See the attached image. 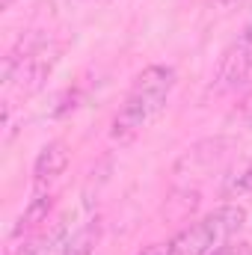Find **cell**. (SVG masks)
Segmentation results:
<instances>
[{
	"mask_svg": "<svg viewBox=\"0 0 252 255\" xmlns=\"http://www.w3.org/2000/svg\"><path fill=\"white\" fill-rule=\"evenodd\" d=\"M68 166V148L65 142H48L39 154H36V163H33V178L36 184H48L54 178H60Z\"/></svg>",
	"mask_w": 252,
	"mask_h": 255,
	"instance_id": "277c9868",
	"label": "cell"
},
{
	"mask_svg": "<svg viewBox=\"0 0 252 255\" xmlns=\"http://www.w3.org/2000/svg\"><path fill=\"white\" fill-rule=\"evenodd\" d=\"M252 83V45H238L220 65V89H244Z\"/></svg>",
	"mask_w": 252,
	"mask_h": 255,
	"instance_id": "3957f363",
	"label": "cell"
},
{
	"mask_svg": "<svg viewBox=\"0 0 252 255\" xmlns=\"http://www.w3.org/2000/svg\"><path fill=\"white\" fill-rule=\"evenodd\" d=\"M98 238H101V226L92 220V223H86L83 229H77L71 235V241L65 244L63 255H92L95 247H98Z\"/></svg>",
	"mask_w": 252,
	"mask_h": 255,
	"instance_id": "8992f818",
	"label": "cell"
},
{
	"mask_svg": "<svg viewBox=\"0 0 252 255\" xmlns=\"http://www.w3.org/2000/svg\"><path fill=\"white\" fill-rule=\"evenodd\" d=\"M217 3H220V6H238L241 0H217Z\"/></svg>",
	"mask_w": 252,
	"mask_h": 255,
	"instance_id": "8fae6325",
	"label": "cell"
},
{
	"mask_svg": "<svg viewBox=\"0 0 252 255\" xmlns=\"http://www.w3.org/2000/svg\"><path fill=\"white\" fill-rule=\"evenodd\" d=\"M238 45H252V18L247 21V27H244V33H241V39H238Z\"/></svg>",
	"mask_w": 252,
	"mask_h": 255,
	"instance_id": "30bf717a",
	"label": "cell"
},
{
	"mask_svg": "<svg viewBox=\"0 0 252 255\" xmlns=\"http://www.w3.org/2000/svg\"><path fill=\"white\" fill-rule=\"evenodd\" d=\"M232 190L235 193H252V163L244 166V172H238V178L232 181Z\"/></svg>",
	"mask_w": 252,
	"mask_h": 255,
	"instance_id": "52a82bcc",
	"label": "cell"
},
{
	"mask_svg": "<svg viewBox=\"0 0 252 255\" xmlns=\"http://www.w3.org/2000/svg\"><path fill=\"white\" fill-rule=\"evenodd\" d=\"M54 211V196L51 193H39L36 199H30V205L24 208V214L18 217V226L12 229V235L15 238H21L24 232H30V229H36L39 223H45L48 220V214Z\"/></svg>",
	"mask_w": 252,
	"mask_h": 255,
	"instance_id": "5b68a950",
	"label": "cell"
},
{
	"mask_svg": "<svg viewBox=\"0 0 252 255\" xmlns=\"http://www.w3.org/2000/svg\"><path fill=\"white\" fill-rule=\"evenodd\" d=\"M175 80H178L175 68H169V65H148V68H142L136 74L133 86L127 89L119 113L113 116L110 136L119 139V142H127L130 136H136L166 107V98L175 89Z\"/></svg>",
	"mask_w": 252,
	"mask_h": 255,
	"instance_id": "6da1fadb",
	"label": "cell"
},
{
	"mask_svg": "<svg viewBox=\"0 0 252 255\" xmlns=\"http://www.w3.org/2000/svg\"><path fill=\"white\" fill-rule=\"evenodd\" d=\"M208 255H252L250 244H223V247H217L214 253Z\"/></svg>",
	"mask_w": 252,
	"mask_h": 255,
	"instance_id": "ba28073f",
	"label": "cell"
},
{
	"mask_svg": "<svg viewBox=\"0 0 252 255\" xmlns=\"http://www.w3.org/2000/svg\"><path fill=\"white\" fill-rule=\"evenodd\" d=\"M12 3H15V0H3V6H12Z\"/></svg>",
	"mask_w": 252,
	"mask_h": 255,
	"instance_id": "7c38bea8",
	"label": "cell"
},
{
	"mask_svg": "<svg viewBox=\"0 0 252 255\" xmlns=\"http://www.w3.org/2000/svg\"><path fill=\"white\" fill-rule=\"evenodd\" d=\"M136 255H172V253H169V241H166V244H151V247H145Z\"/></svg>",
	"mask_w": 252,
	"mask_h": 255,
	"instance_id": "9c48e42d",
	"label": "cell"
},
{
	"mask_svg": "<svg viewBox=\"0 0 252 255\" xmlns=\"http://www.w3.org/2000/svg\"><path fill=\"white\" fill-rule=\"evenodd\" d=\"M247 223V208L244 205H220L211 214H205L199 223L181 229L175 238H169V253L172 255H208L217 247L229 244Z\"/></svg>",
	"mask_w": 252,
	"mask_h": 255,
	"instance_id": "7a4b0ae2",
	"label": "cell"
}]
</instances>
